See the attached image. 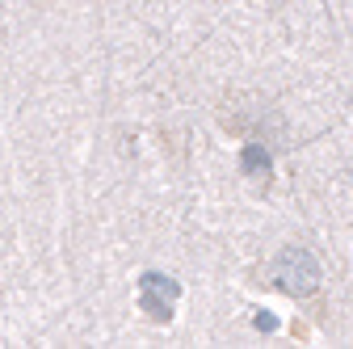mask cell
I'll use <instances>...</instances> for the list:
<instances>
[{"label": "cell", "mask_w": 353, "mask_h": 349, "mask_svg": "<svg viewBox=\"0 0 353 349\" xmlns=\"http://www.w3.org/2000/svg\"><path fill=\"white\" fill-rule=\"evenodd\" d=\"M274 282L286 295L307 299V295L320 286V261H316V252L307 248V244H286L278 252V261H274Z\"/></svg>", "instance_id": "6da1fadb"}, {"label": "cell", "mask_w": 353, "mask_h": 349, "mask_svg": "<svg viewBox=\"0 0 353 349\" xmlns=\"http://www.w3.org/2000/svg\"><path fill=\"white\" fill-rule=\"evenodd\" d=\"M176 295H181V286H176L172 278H164V274H143V278H139V308H143L152 320H168V316H172Z\"/></svg>", "instance_id": "7a4b0ae2"}, {"label": "cell", "mask_w": 353, "mask_h": 349, "mask_svg": "<svg viewBox=\"0 0 353 349\" xmlns=\"http://www.w3.org/2000/svg\"><path fill=\"white\" fill-rule=\"evenodd\" d=\"M240 168H244V177H270L274 160H270V152H265L261 143H248V148L240 152Z\"/></svg>", "instance_id": "3957f363"}, {"label": "cell", "mask_w": 353, "mask_h": 349, "mask_svg": "<svg viewBox=\"0 0 353 349\" xmlns=\"http://www.w3.org/2000/svg\"><path fill=\"white\" fill-rule=\"evenodd\" d=\"M256 328H261V332H274V328H278V320H274V316H265V312H261V316H256Z\"/></svg>", "instance_id": "277c9868"}]
</instances>
